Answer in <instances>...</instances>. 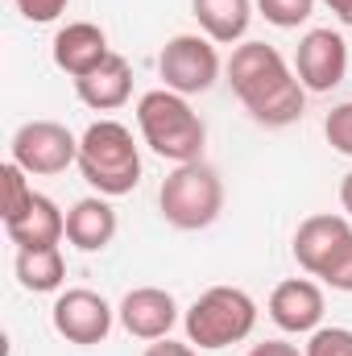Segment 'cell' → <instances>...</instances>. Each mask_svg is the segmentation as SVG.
<instances>
[{
    "mask_svg": "<svg viewBox=\"0 0 352 356\" xmlns=\"http://www.w3.org/2000/svg\"><path fill=\"white\" fill-rule=\"evenodd\" d=\"M224 75H228L237 99L249 108V116L257 124H265V129H286V124L303 120L307 88L286 67V58L278 54V46H269V42H241L232 50Z\"/></svg>",
    "mask_w": 352,
    "mask_h": 356,
    "instance_id": "6da1fadb",
    "label": "cell"
},
{
    "mask_svg": "<svg viewBox=\"0 0 352 356\" xmlns=\"http://www.w3.org/2000/svg\"><path fill=\"white\" fill-rule=\"evenodd\" d=\"M137 129L145 137V145L158 158H170L175 166L182 162H199L207 129L199 120V112L186 104V95H178L170 88L145 91L137 99Z\"/></svg>",
    "mask_w": 352,
    "mask_h": 356,
    "instance_id": "7a4b0ae2",
    "label": "cell"
},
{
    "mask_svg": "<svg viewBox=\"0 0 352 356\" xmlns=\"http://www.w3.org/2000/svg\"><path fill=\"white\" fill-rule=\"evenodd\" d=\"M79 175L88 186H95L104 199L129 195L141 182V154L133 133L120 120H95L79 137Z\"/></svg>",
    "mask_w": 352,
    "mask_h": 356,
    "instance_id": "3957f363",
    "label": "cell"
},
{
    "mask_svg": "<svg viewBox=\"0 0 352 356\" xmlns=\"http://www.w3.org/2000/svg\"><path fill=\"white\" fill-rule=\"evenodd\" d=\"M182 327H186V344H195L203 353H220V348L253 336L257 302L241 286H211L186 307Z\"/></svg>",
    "mask_w": 352,
    "mask_h": 356,
    "instance_id": "277c9868",
    "label": "cell"
},
{
    "mask_svg": "<svg viewBox=\"0 0 352 356\" xmlns=\"http://www.w3.org/2000/svg\"><path fill=\"white\" fill-rule=\"evenodd\" d=\"M158 207H162V220L170 228H178V232L211 228L220 220V211H224V182L203 158L199 162H182L162 182Z\"/></svg>",
    "mask_w": 352,
    "mask_h": 356,
    "instance_id": "5b68a950",
    "label": "cell"
},
{
    "mask_svg": "<svg viewBox=\"0 0 352 356\" xmlns=\"http://www.w3.org/2000/svg\"><path fill=\"white\" fill-rule=\"evenodd\" d=\"M8 162L25 175H63L79 162V137L58 120H25L8 141Z\"/></svg>",
    "mask_w": 352,
    "mask_h": 356,
    "instance_id": "8992f818",
    "label": "cell"
},
{
    "mask_svg": "<svg viewBox=\"0 0 352 356\" xmlns=\"http://www.w3.org/2000/svg\"><path fill=\"white\" fill-rule=\"evenodd\" d=\"M158 75L178 95H203V91H211L216 79H220V54H216L211 38L175 33L162 46V54H158Z\"/></svg>",
    "mask_w": 352,
    "mask_h": 356,
    "instance_id": "52a82bcc",
    "label": "cell"
},
{
    "mask_svg": "<svg viewBox=\"0 0 352 356\" xmlns=\"http://www.w3.org/2000/svg\"><path fill=\"white\" fill-rule=\"evenodd\" d=\"M112 315H116V311L108 307V298L95 294V290H83V286L63 290V294L54 298V307H50L54 332H58L67 344H79V348H91V344H104V340H108Z\"/></svg>",
    "mask_w": 352,
    "mask_h": 356,
    "instance_id": "ba28073f",
    "label": "cell"
},
{
    "mask_svg": "<svg viewBox=\"0 0 352 356\" xmlns=\"http://www.w3.org/2000/svg\"><path fill=\"white\" fill-rule=\"evenodd\" d=\"M294 75H298L303 88L315 91V95L340 88L344 75H349V42L336 29H311V33H303L298 54H294Z\"/></svg>",
    "mask_w": 352,
    "mask_h": 356,
    "instance_id": "9c48e42d",
    "label": "cell"
},
{
    "mask_svg": "<svg viewBox=\"0 0 352 356\" xmlns=\"http://www.w3.org/2000/svg\"><path fill=\"white\" fill-rule=\"evenodd\" d=\"M116 315H120V327L133 340H150L154 344V340H166L170 327L178 323V302L175 294L162 290V286H137V290H129L120 298Z\"/></svg>",
    "mask_w": 352,
    "mask_h": 356,
    "instance_id": "30bf717a",
    "label": "cell"
},
{
    "mask_svg": "<svg viewBox=\"0 0 352 356\" xmlns=\"http://www.w3.org/2000/svg\"><path fill=\"white\" fill-rule=\"evenodd\" d=\"M269 319L290 336H311L323 323V290L311 277H286L269 294Z\"/></svg>",
    "mask_w": 352,
    "mask_h": 356,
    "instance_id": "8fae6325",
    "label": "cell"
},
{
    "mask_svg": "<svg viewBox=\"0 0 352 356\" xmlns=\"http://www.w3.org/2000/svg\"><path fill=\"white\" fill-rule=\"evenodd\" d=\"M352 236L349 216H332V211H319V216H307L294 232V261L307 269L311 277H319V269L336 257V249Z\"/></svg>",
    "mask_w": 352,
    "mask_h": 356,
    "instance_id": "7c38bea8",
    "label": "cell"
},
{
    "mask_svg": "<svg viewBox=\"0 0 352 356\" xmlns=\"http://www.w3.org/2000/svg\"><path fill=\"white\" fill-rule=\"evenodd\" d=\"M54 67L67 71L71 79H83L91 75L112 50H108V33L91 21H67L58 33H54Z\"/></svg>",
    "mask_w": 352,
    "mask_h": 356,
    "instance_id": "4fadbf2b",
    "label": "cell"
},
{
    "mask_svg": "<svg viewBox=\"0 0 352 356\" xmlns=\"http://www.w3.org/2000/svg\"><path fill=\"white\" fill-rule=\"evenodd\" d=\"M75 95H79L88 108H95V112H116V108H125L129 95H133V67H129V58L108 54L91 75L75 79Z\"/></svg>",
    "mask_w": 352,
    "mask_h": 356,
    "instance_id": "5bb4252c",
    "label": "cell"
},
{
    "mask_svg": "<svg viewBox=\"0 0 352 356\" xmlns=\"http://www.w3.org/2000/svg\"><path fill=\"white\" fill-rule=\"evenodd\" d=\"M116 236V211L104 195H88L67 211V241L79 253H99Z\"/></svg>",
    "mask_w": 352,
    "mask_h": 356,
    "instance_id": "9a60e30c",
    "label": "cell"
},
{
    "mask_svg": "<svg viewBox=\"0 0 352 356\" xmlns=\"http://www.w3.org/2000/svg\"><path fill=\"white\" fill-rule=\"evenodd\" d=\"M4 232L17 249H50L67 236V216L58 211V203L50 195H38L21 220L4 224Z\"/></svg>",
    "mask_w": 352,
    "mask_h": 356,
    "instance_id": "2e32d148",
    "label": "cell"
},
{
    "mask_svg": "<svg viewBox=\"0 0 352 356\" xmlns=\"http://www.w3.org/2000/svg\"><path fill=\"white\" fill-rule=\"evenodd\" d=\"M191 13L211 42L232 46L245 38V29L253 21V0H191Z\"/></svg>",
    "mask_w": 352,
    "mask_h": 356,
    "instance_id": "e0dca14e",
    "label": "cell"
},
{
    "mask_svg": "<svg viewBox=\"0 0 352 356\" xmlns=\"http://www.w3.org/2000/svg\"><path fill=\"white\" fill-rule=\"evenodd\" d=\"M13 273L25 290L33 294H50L67 282V257L58 245L50 249H17V261H13Z\"/></svg>",
    "mask_w": 352,
    "mask_h": 356,
    "instance_id": "ac0fdd59",
    "label": "cell"
},
{
    "mask_svg": "<svg viewBox=\"0 0 352 356\" xmlns=\"http://www.w3.org/2000/svg\"><path fill=\"white\" fill-rule=\"evenodd\" d=\"M0 191H4V203H0L4 224L21 220V216L29 211V203L38 199V191L29 186V175H25L17 162H4V166H0Z\"/></svg>",
    "mask_w": 352,
    "mask_h": 356,
    "instance_id": "d6986e66",
    "label": "cell"
},
{
    "mask_svg": "<svg viewBox=\"0 0 352 356\" xmlns=\"http://www.w3.org/2000/svg\"><path fill=\"white\" fill-rule=\"evenodd\" d=\"M257 13L278 29H298L315 13V0H257Z\"/></svg>",
    "mask_w": 352,
    "mask_h": 356,
    "instance_id": "ffe728a7",
    "label": "cell"
},
{
    "mask_svg": "<svg viewBox=\"0 0 352 356\" xmlns=\"http://www.w3.org/2000/svg\"><path fill=\"white\" fill-rule=\"evenodd\" d=\"M323 137H328V145H332L336 154L352 158V99L349 104H336V108L328 112V120H323Z\"/></svg>",
    "mask_w": 352,
    "mask_h": 356,
    "instance_id": "44dd1931",
    "label": "cell"
},
{
    "mask_svg": "<svg viewBox=\"0 0 352 356\" xmlns=\"http://www.w3.org/2000/svg\"><path fill=\"white\" fill-rule=\"evenodd\" d=\"M303 356H352V332L349 327H319V332H311Z\"/></svg>",
    "mask_w": 352,
    "mask_h": 356,
    "instance_id": "7402d4cb",
    "label": "cell"
},
{
    "mask_svg": "<svg viewBox=\"0 0 352 356\" xmlns=\"http://www.w3.org/2000/svg\"><path fill=\"white\" fill-rule=\"evenodd\" d=\"M319 282H323V286H332V290H344V294H352V236L340 245V249H336V257L319 269Z\"/></svg>",
    "mask_w": 352,
    "mask_h": 356,
    "instance_id": "603a6c76",
    "label": "cell"
},
{
    "mask_svg": "<svg viewBox=\"0 0 352 356\" xmlns=\"http://www.w3.org/2000/svg\"><path fill=\"white\" fill-rule=\"evenodd\" d=\"M67 4L71 0H17V13L25 21H33V25H50V21H58L67 13Z\"/></svg>",
    "mask_w": 352,
    "mask_h": 356,
    "instance_id": "cb8c5ba5",
    "label": "cell"
},
{
    "mask_svg": "<svg viewBox=\"0 0 352 356\" xmlns=\"http://www.w3.org/2000/svg\"><path fill=\"white\" fill-rule=\"evenodd\" d=\"M145 356H199V353H195L191 344H178V340L166 336V340H154V344L145 348Z\"/></svg>",
    "mask_w": 352,
    "mask_h": 356,
    "instance_id": "d4e9b609",
    "label": "cell"
},
{
    "mask_svg": "<svg viewBox=\"0 0 352 356\" xmlns=\"http://www.w3.org/2000/svg\"><path fill=\"white\" fill-rule=\"evenodd\" d=\"M245 356H303L294 344H286V340H265V344H253Z\"/></svg>",
    "mask_w": 352,
    "mask_h": 356,
    "instance_id": "484cf974",
    "label": "cell"
},
{
    "mask_svg": "<svg viewBox=\"0 0 352 356\" xmlns=\"http://www.w3.org/2000/svg\"><path fill=\"white\" fill-rule=\"evenodd\" d=\"M340 207H344V216L352 220V170L340 178Z\"/></svg>",
    "mask_w": 352,
    "mask_h": 356,
    "instance_id": "4316f807",
    "label": "cell"
},
{
    "mask_svg": "<svg viewBox=\"0 0 352 356\" xmlns=\"http://www.w3.org/2000/svg\"><path fill=\"white\" fill-rule=\"evenodd\" d=\"M323 4H328V8H332V13H336V17H340V13H344V8H349L352 0H323Z\"/></svg>",
    "mask_w": 352,
    "mask_h": 356,
    "instance_id": "83f0119b",
    "label": "cell"
},
{
    "mask_svg": "<svg viewBox=\"0 0 352 356\" xmlns=\"http://www.w3.org/2000/svg\"><path fill=\"white\" fill-rule=\"evenodd\" d=\"M340 21H344V25H352V4L344 8V13H340Z\"/></svg>",
    "mask_w": 352,
    "mask_h": 356,
    "instance_id": "f1b7e54d",
    "label": "cell"
}]
</instances>
